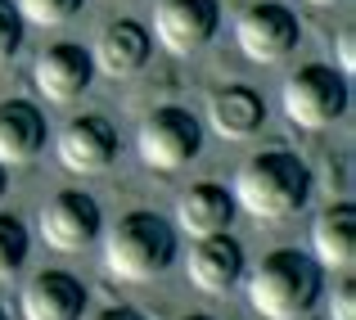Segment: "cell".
Listing matches in <instances>:
<instances>
[{
	"instance_id": "obj_9",
	"label": "cell",
	"mask_w": 356,
	"mask_h": 320,
	"mask_svg": "<svg viewBox=\"0 0 356 320\" xmlns=\"http://www.w3.org/2000/svg\"><path fill=\"white\" fill-rule=\"evenodd\" d=\"M118 127L99 113H86V118H72L68 127L59 131V163L68 172H81V176H95V172H108L118 163Z\"/></svg>"
},
{
	"instance_id": "obj_23",
	"label": "cell",
	"mask_w": 356,
	"mask_h": 320,
	"mask_svg": "<svg viewBox=\"0 0 356 320\" xmlns=\"http://www.w3.org/2000/svg\"><path fill=\"white\" fill-rule=\"evenodd\" d=\"M90 320H145L136 307H108V312H95Z\"/></svg>"
},
{
	"instance_id": "obj_15",
	"label": "cell",
	"mask_w": 356,
	"mask_h": 320,
	"mask_svg": "<svg viewBox=\"0 0 356 320\" xmlns=\"http://www.w3.org/2000/svg\"><path fill=\"white\" fill-rule=\"evenodd\" d=\"M208 122L221 140H248V136H257L261 122H266V99L252 86H243V81L221 86L217 95L208 99Z\"/></svg>"
},
{
	"instance_id": "obj_27",
	"label": "cell",
	"mask_w": 356,
	"mask_h": 320,
	"mask_svg": "<svg viewBox=\"0 0 356 320\" xmlns=\"http://www.w3.org/2000/svg\"><path fill=\"white\" fill-rule=\"evenodd\" d=\"M0 320H9V312H5V307H0Z\"/></svg>"
},
{
	"instance_id": "obj_19",
	"label": "cell",
	"mask_w": 356,
	"mask_h": 320,
	"mask_svg": "<svg viewBox=\"0 0 356 320\" xmlns=\"http://www.w3.org/2000/svg\"><path fill=\"white\" fill-rule=\"evenodd\" d=\"M81 5H86V0H18V14H23V23L59 27V23H68V18H77Z\"/></svg>"
},
{
	"instance_id": "obj_8",
	"label": "cell",
	"mask_w": 356,
	"mask_h": 320,
	"mask_svg": "<svg viewBox=\"0 0 356 320\" xmlns=\"http://www.w3.org/2000/svg\"><path fill=\"white\" fill-rule=\"evenodd\" d=\"M221 27L217 0H158L154 9V36L172 54H199Z\"/></svg>"
},
{
	"instance_id": "obj_1",
	"label": "cell",
	"mask_w": 356,
	"mask_h": 320,
	"mask_svg": "<svg viewBox=\"0 0 356 320\" xmlns=\"http://www.w3.org/2000/svg\"><path fill=\"white\" fill-rule=\"evenodd\" d=\"M235 208L252 212L257 221H289L312 203V172L289 149L252 154L235 176Z\"/></svg>"
},
{
	"instance_id": "obj_17",
	"label": "cell",
	"mask_w": 356,
	"mask_h": 320,
	"mask_svg": "<svg viewBox=\"0 0 356 320\" xmlns=\"http://www.w3.org/2000/svg\"><path fill=\"white\" fill-rule=\"evenodd\" d=\"M230 221H235V194L221 190V185H212V181L185 190L181 203H176V225H181L185 234H194V239H208V234L230 230Z\"/></svg>"
},
{
	"instance_id": "obj_14",
	"label": "cell",
	"mask_w": 356,
	"mask_h": 320,
	"mask_svg": "<svg viewBox=\"0 0 356 320\" xmlns=\"http://www.w3.org/2000/svg\"><path fill=\"white\" fill-rule=\"evenodd\" d=\"M45 113L27 99H5L0 104V163L18 167L32 163L36 154L45 149Z\"/></svg>"
},
{
	"instance_id": "obj_16",
	"label": "cell",
	"mask_w": 356,
	"mask_h": 320,
	"mask_svg": "<svg viewBox=\"0 0 356 320\" xmlns=\"http://www.w3.org/2000/svg\"><path fill=\"white\" fill-rule=\"evenodd\" d=\"M312 248H316V266L325 271H352L356 266V208L352 203H334L316 216L312 225Z\"/></svg>"
},
{
	"instance_id": "obj_24",
	"label": "cell",
	"mask_w": 356,
	"mask_h": 320,
	"mask_svg": "<svg viewBox=\"0 0 356 320\" xmlns=\"http://www.w3.org/2000/svg\"><path fill=\"white\" fill-rule=\"evenodd\" d=\"M5 185H9V176H5V163H0V194H5Z\"/></svg>"
},
{
	"instance_id": "obj_20",
	"label": "cell",
	"mask_w": 356,
	"mask_h": 320,
	"mask_svg": "<svg viewBox=\"0 0 356 320\" xmlns=\"http://www.w3.org/2000/svg\"><path fill=\"white\" fill-rule=\"evenodd\" d=\"M23 32H27V23L18 14V5L14 0H0V68L23 50Z\"/></svg>"
},
{
	"instance_id": "obj_3",
	"label": "cell",
	"mask_w": 356,
	"mask_h": 320,
	"mask_svg": "<svg viewBox=\"0 0 356 320\" xmlns=\"http://www.w3.org/2000/svg\"><path fill=\"white\" fill-rule=\"evenodd\" d=\"M176 262V225L158 212H127L104 239V266L127 285L163 275Z\"/></svg>"
},
{
	"instance_id": "obj_26",
	"label": "cell",
	"mask_w": 356,
	"mask_h": 320,
	"mask_svg": "<svg viewBox=\"0 0 356 320\" xmlns=\"http://www.w3.org/2000/svg\"><path fill=\"white\" fill-rule=\"evenodd\" d=\"M181 320H212V316H181Z\"/></svg>"
},
{
	"instance_id": "obj_21",
	"label": "cell",
	"mask_w": 356,
	"mask_h": 320,
	"mask_svg": "<svg viewBox=\"0 0 356 320\" xmlns=\"http://www.w3.org/2000/svg\"><path fill=\"white\" fill-rule=\"evenodd\" d=\"M330 320H356V280L348 271H343L339 289H334V298H330Z\"/></svg>"
},
{
	"instance_id": "obj_22",
	"label": "cell",
	"mask_w": 356,
	"mask_h": 320,
	"mask_svg": "<svg viewBox=\"0 0 356 320\" xmlns=\"http://www.w3.org/2000/svg\"><path fill=\"white\" fill-rule=\"evenodd\" d=\"M352 68H356V32H352V27H343V32H339V72L348 77Z\"/></svg>"
},
{
	"instance_id": "obj_25",
	"label": "cell",
	"mask_w": 356,
	"mask_h": 320,
	"mask_svg": "<svg viewBox=\"0 0 356 320\" xmlns=\"http://www.w3.org/2000/svg\"><path fill=\"white\" fill-rule=\"evenodd\" d=\"M307 5H339V0H307Z\"/></svg>"
},
{
	"instance_id": "obj_5",
	"label": "cell",
	"mask_w": 356,
	"mask_h": 320,
	"mask_svg": "<svg viewBox=\"0 0 356 320\" xmlns=\"http://www.w3.org/2000/svg\"><path fill=\"white\" fill-rule=\"evenodd\" d=\"M136 149L154 172H181L199 158L203 149V127L190 109H176V104H163L154 109L145 122H140V136H136Z\"/></svg>"
},
{
	"instance_id": "obj_13",
	"label": "cell",
	"mask_w": 356,
	"mask_h": 320,
	"mask_svg": "<svg viewBox=\"0 0 356 320\" xmlns=\"http://www.w3.org/2000/svg\"><path fill=\"white\" fill-rule=\"evenodd\" d=\"M190 280H194L199 294H212V298L230 294V289L243 280V248H239V239H230L226 230L199 239L194 253H190Z\"/></svg>"
},
{
	"instance_id": "obj_4",
	"label": "cell",
	"mask_w": 356,
	"mask_h": 320,
	"mask_svg": "<svg viewBox=\"0 0 356 320\" xmlns=\"http://www.w3.org/2000/svg\"><path fill=\"white\" fill-rule=\"evenodd\" d=\"M348 99H352L348 77H343L339 68H330V63H307V68H298L293 77L284 81V90H280L284 118L302 131L334 127V122L348 113Z\"/></svg>"
},
{
	"instance_id": "obj_11",
	"label": "cell",
	"mask_w": 356,
	"mask_h": 320,
	"mask_svg": "<svg viewBox=\"0 0 356 320\" xmlns=\"http://www.w3.org/2000/svg\"><path fill=\"white\" fill-rule=\"evenodd\" d=\"M149 50H154V36H149V27L140 23V18H113V23L99 32L90 59H95V72H104V77H118V81H122V77H136V72H145Z\"/></svg>"
},
{
	"instance_id": "obj_6",
	"label": "cell",
	"mask_w": 356,
	"mask_h": 320,
	"mask_svg": "<svg viewBox=\"0 0 356 320\" xmlns=\"http://www.w3.org/2000/svg\"><path fill=\"white\" fill-rule=\"evenodd\" d=\"M235 41L239 50L248 54L252 63H280L298 50L302 41V23L289 5H275V0H261V5H248L235 23Z\"/></svg>"
},
{
	"instance_id": "obj_2",
	"label": "cell",
	"mask_w": 356,
	"mask_h": 320,
	"mask_svg": "<svg viewBox=\"0 0 356 320\" xmlns=\"http://www.w3.org/2000/svg\"><path fill=\"white\" fill-rule=\"evenodd\" d=\"M248 303L266 320H298L321 303V266L298 248H275L248 275Z\"/></svg>"
},
{
	"instance_id": "obj_12",
	"label": "cell",
	"mask_w": 356,
	"mask_h": 320,
	"mask_svg": "<svg viewBox=\"0 0 356 320\" xmlns=\"http://www.w3.org/2000/svg\"><path fill=\"white\" fill-rule=\"evenodd\" d=\"M23 320H81L86 316V285L68 271H41L23 285Z\"/></svg>"
},
{
	"instance_id": "obj_7",
	"label": "cell",
	"mask_w": 356,
	"mask_h": 320,
	"mask_svg": "<svg viewBox=\"0 0 356 320\" xmlns=\"http://www.w3.org/2000/svg\"><path fill=\"white\" fill-rule=\"evenodd\" d=\"M99 230H104V212H99V203L86 190H59L41 208V234L59 253L90 248L99 239Z\"/></svg>"
},
{
	"instance_id": "obj_18",
	"label": "cell",
	"mask_w": 356,
	"mask_h": 320,
	"mask_svg": "<svg viewBox=\"0 0 356 320\" xmlns=\"http://www.w3.org/2000/svg\"><path fill=\"white\" fill-rule=\"evenodd\" d=\"M27 248H32V239H27V225L18 221V216L0 212V280L18 275L27 262Z\"/></svg>"
},
{
	"instance_id": "obj_10",
	"label": "cell",
	"mask_w": 356,
	"mask_h": 320,
	"mask_svg": "<svg viewBox=\"0 0 356 320\" xmlns=\"http://www.w3.org/2000/svg\"><path fill=\"white\" fill-rule=\"evenodd\" d=\"M32 81L50 104H72L77 95H86L90 81H95V59H90L86 45H72V41H59L36 59L32 68Z\"/></svg>"
}]
</instances>
